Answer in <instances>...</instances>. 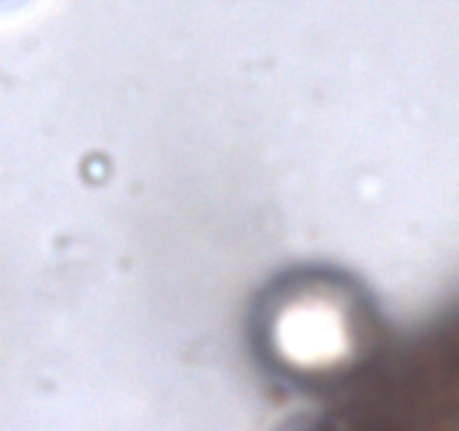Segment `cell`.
I'll return each mask as SVG.
<instances>
[{
    "instance_id": "obj_1",
    "label": "cell",
    "mask_w": 459,
    "mask_h": 431,
    "mask_svg": "<svg viewBox=\"0 0 459 431\" xmlns=\"http://www.w3.org/2000/svg\"><path fill=\"white\" fill-rule=\"evenodd\" d=\"M370 305L366 290L341 272L281 277L255 308L258 344L290 380H334L366 353L375 321Z\"/></svg>"
}]
</instances>
